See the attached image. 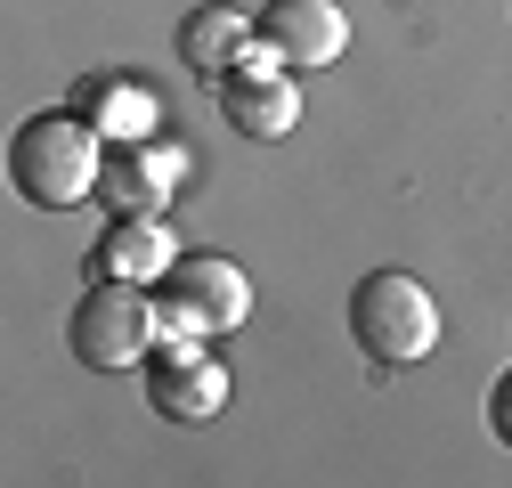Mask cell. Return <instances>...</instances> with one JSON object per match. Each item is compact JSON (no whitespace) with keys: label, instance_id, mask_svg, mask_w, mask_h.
Returning a JSON list of instances; mask_svg holds the SVG:
<instances>
[{"label":"cell","instance_id":"6da1fadb","mask_svg":"<svg viewBox=\"0 0 512 488\" xmlns=\"http://www.w3.org/2000/svg\"><path fill=\"white\" fill-rule=\"evenodd\" d=\"M9 179H17L25 204L74 212V204H90L106 188V139L82 114H33L17 131V147H9Z\"/></svg>","mask_w":512,"mask_h":488},{"label":"cell","instance_id":"7a4b0ae2","mask_svg":"<svg viewBox=\"0 0 512 488\" xmlns=\"http://www.w3.org/2000/svg\"><path fill=\"white\" fill-rule=\"evenodd\" d=\"M350 342H358L374 366H415V358H431V350H439V301H431V285L407 277V269L358 277V293H350Z\"/></svg>","mask_w":512,"mask_h":488},{"label":"cell","instance_id":"3957f363","mask_svg":"<svg viewBox=\"0 0 512 488\" xmlns=\"http://www.w3.org/2000/svg\"><path fill=\"white\" fill-rule=\"evenodd\" d=\"M66 342L82 366H98V375H122V366H139L147 350H163V301L147 285H122V277H98L74 318H66Z\"/></svg>","mask_w":512,"mask_h":488},{"label":"cell","instance_id":"277c9868","mask_svg":"<svg viewBox=\"0 0 512 488\" xmlns=\"http://www.w3.org/2000/svg\"><path fill=\"white\" fill-rule=\"evenodd\" d=\"M244 318H252V277L220 253H179V269L163 277V342L236 334Z\"/></svg>","mask_w":512,"mask_h":488},{"label":"cell","instance_id":"5b68a950","mask_svg":"<svg viewBox=\"0 0 512 488\" xmlns=\"http://www.w3.org/2000/svg\"><path fill=\"white\" fill-rule=\"evenodd\" d=\"M212 98L228 114V131H244V139H285L301 122V82H293V66H277L269 49H252L244 66H228L212 82Z\"/></svg>","mask_w":512,"mask_h":488},{"label":"cell","instance_id":"8992f818","mask_svg":"<svg viewBox=\"0 0 512 488\" xmlns=\"http://www.w3.org/2000/svg\"><path fill=\"white\" fill-rule=\"evenodd\" d=\"M252 25H261V49L277 66H293V74H317V66H334L350 49V17L334 0H269Z\"/></svg>","mask_w":512,"mask_h":488},{"label":"cell","instance_id":"52a82bcc","mask_svg":"<svg viewBox=\"0 0 512 488\" xmlns=\"http://www.w3.org/2000/svg\"><path fill=\"white\" fill-rule=\"evenodd\" d=\"M147 399H155V415H171V423H212V415L228 407V366L204 358L196 342H163L155 375H147Z\"/></svg>","mask_w":512,"mask_h":488},{"label":"cell","instance_id":"ba28073f","mask_svg":"<svg viewBox=\"0 0 512 488\" xmlns=\"http://www.w3.org/2000/svg\"><path fill=\"white\" fill-rule=\"evenodd\" d=\"M98 277H122V285H163L179 269V244L163 228V212H122L106 236H98V253H90Z\"/></svg>","mask_w":512,"mask_h":488},{"label":"cell","instance_id":"9c48e42d","mask_svg":"<svg viewBox=\"0 0 512 488\" xmlns=\"http://www.w3.org/2000/svg\"><path fill=\"white\" fill-rule=\"evenodd\" d=\"M179 179H187V147L139 139V147H122L106 163V196H114V212H163L179 196Z\"/></svg>","mask_w":512,"mask_h":488},{"label":"cell","instance_id":"30bf717a","mask_svg":"<svg viewBox=\"0 0 512 488\" xmlns=\"http://www.w3.org/2000/svg\"><path fill=\"white\" fill-rule=\"evenodd\" d=\"M252 41H261V25H244V9H196L179 33V57H187V74L196 82H220L228 66H244Z\"/></svg>","mask_w":512,"mask_h":488},{"label":"cell","instance_id":"8fae6325","mask_svg":"<svg viewBox=\"0 0 512 488\" xmlns=\"http://www.w3.org/2000/svg\"><path fill=\"white\" fill-rule=\"evenodd\" d=\"M74 114L90 122L98 139H147V131H155V98H147L131 74H90L82 98H74Z\"/></svg>","mask_w":512,"mask_h":488},{"label":"cell","instance_id":"7c38bea8","mask_svg":"<svg viewBox=\"0 0 512 488\" xmlns=\"http://www.w3.org/2000/svg\"><path fill=\"white\" fill-rule=\"evenodd\" d=\"M488 423H496V440H504V448H512V375H504V383H496V399H488Z\"/></svg>","mask_w":512,"mask_h":488}]
</instances>
